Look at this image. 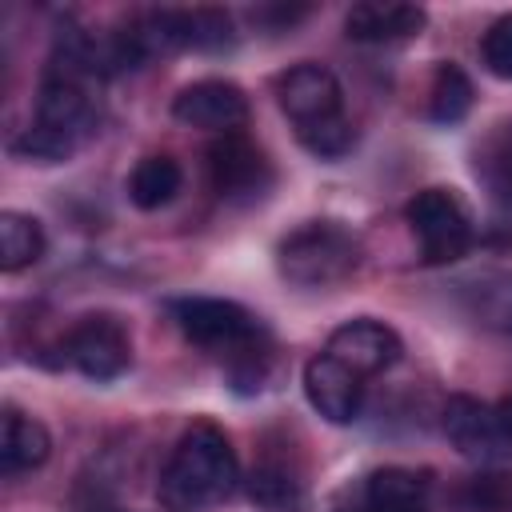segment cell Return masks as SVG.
<instances>
[{
    "label": "cell",
    "instance_id": "cell-13",
    "mask_svg": "<svg viewBox=\"0 0 512 512\" xmlns=\"http://www.w3.org/2000/svg\"><path fill=\"white\" fill-rule=\"evenodd\" d=\"M304 396L328 424H352L364 408V376H356L336 356L316 352L304 364Z\"/></svg>",
    "mask_w": 512,
    "mask_h": 512
},
{
    "label": "cell",
    "instance_id": "cell-7",
    "mask_svg": "<svg viewBox=\"0 0 512 512\" xmlns=\"http://www.w3.org/2000/svg\"><path fill=\"white\" fill-rule=\"evenodd\" d=\"M148 56L156 52H228L236 24L224 8H152L132 20Z\"/></svg>",
    "mask_w": 512,
    "mask_h": 512
},
{
    "label": "cell",
    "instance_id": "cell-5",
    "mask_svg": "<svg viewBox=\"0 0 512 512\" xmlns=\"http://www.w3.org/2000/svg\"><path fill=\"white\" fill-rule=\"evenodd\" d=\"M168 312H172V320H176V328L184 332L188 344H196V348H204L212 356H228V364L272 348L264 320L252 308L236 304V300L180 296V300L168 304Z\"/></svg>",
    "mask_w": 512,
    "mask_h": 512
},
{
    "label": "cell",
    "instance_id": "cell-10",
    "mask_svg": "<svg viewBox=\"0 0 512 512\" xmlns=\"http://www.w3.org/2000/svg\"><path fill=\"white\" fill-rule=\"evenodd\" d=\"M172 116L188 128L228 136V132H240V124L248 120V96L240 84H232L224 76H204L176 92Z\"/></svg>",
    "mask_w": 512,
    "mask_h": 512
},
{
    "label": "cell",
    "instance_id": "cell-15",
    "mask_svg": "<svg viewBox=\"0 0 512 512\" xmlns=\"http://www.w3.org/2000/svg\"><path fill=\"white\" fill-rule=\"evenodd\" d=\"M428 24V12L420 4L400 0H360L344 12V36L356 44H396L420 36Z\"/></svg>",
    "mask_w": 512,
    "mask_h": 512
},
{
    "label": "cell",
    "instance_id": "cell-14",
    "mask_svg": "<svg viewBox=\"0 0 512 512\" xmlns=\"http://www.w3.org/2000/svg\"><path fill=\"white\" fill-rule=\"evenodd\" d=\"M348 512H432V476L404 464L368 472Z\"/></svg>",
    "mask_w": 512,
    "mask_h": 512
},
{
    "label": "cell",
    "instance_id": "cell-17",
    "mask_svg": "<svg viewBox=\"0 0 512 512\" xmlns=\"http://www.w3.org/2000/svg\"><path fill=\"white\" fill-rule=\"evenodd\" d=\"M48 456H52V432L36 416L8 404L4 420H0V468H4V476L32 472Z\"/></svg>",
    "mask_w": 512,
    "mask_h": 512
},
{
    "label": "cell",
    "instance_id": "cell-27",
    "mask_svg": "<svg viewBox=\"0 0 512 512\" xmlns=\"http://www.w3.org/2000/svg\"><path fill=\"white\" fill-rule=\"evenodd\" d=\"M496 408V424H500V432H504V440L512 444V392L500 400V404H492Z\"/></svg>",
    "mask_w": 512,
    "mask_h": 512
},
{
    "label": "cell",
    "instance_id": "cell-6",
    "mask_svg": "<svg viewBox=\"0 0 512 512\" xmlns=\"http://www.w3.org/2000/svg\"><path fill=\"white\" fill-rule=\"evenodd\" d=\"M404 220L420 244V260L432 268L456 264L460 256H468L472 248V216L468 204L452 192V188H420L408 204H404Z\"/></svg>",
    "mask_w": 512,
    "mask_h": 512
},
{
    "label": "cell",
    "instance_id": "cell-11",
    "mask_svg": "<svg viewBox=\"0 0 512 512\" xmlns=\"http://www.w3.org/2000/svg\"><path fill=\"white\" fill-rule=\"evenodd\" d=\"M440 424H444V436L448 444L464 456V460H476V464H496L512 452V444L504 440L500 424H496V408L476 400V396H448L444 400V412H440Z\"/></svg>",
    "mask_w": 512,
    "mask_h": 512
},
{
    "label": "cell",
    "instance_id": "cell-19",
    "mask_svg": "<svg viewBox=\"0 0 512 512\" xmlns=\"http://www.w3.org/2000/svg\"><path fill=\"white\" fill-rule=\"evenodd\" d=\"M472 172L500 208H512V116L496 120L480 136V144L472 148Z\"/></svg>",
    "mask_w": 512,
    "mask_h": 512
},
{
    "label": "cell",
    "instance_id": "cell-22",
    "mask_svg": "<svg viewBox=\"0 0 512 512\" xmlns=\"http://www.w3.org/2000/svg\"><path fill=\"white\" fill-rule=\"evenodd\" d=\"M476 104V88L468 80V72L452 60H444L436 72H432V84H428V120L436 124H460Z\"/></svg>",
    "mask_w": 512,
    "mask_h": 512
},
{
    "label": "cell",
    "instance_id": "cell-9",
    "mask_svg": "<svg viewBox=\"0 0 512 512\" xmlns=\"http://www.w3.org/2000/svg\"><path fill=\"white\" fill-rule=\"evenodd\" d=\"M60 360H68L80 376L108 384L132 364V332L116 312H88L60 336Z\"/></svg>",
    "mask_w": 512,
    "mask_h": 512
},
{
    "label": "cell",
    "instance_id": "cell-18",
    "mask_svg": "<svg viewBox=\"0 0 512 512\" xmlns=\"http://www.w3.org/2000/svg\"><path fill=\"white\" fill-rule=\"evenodd\" d=\"M244 492H248V500L260 512H308V484H304V476L288 460H276V456H264L248 472Z\"/></svg>",
    "mask_w": 512,
    "mask_h": 512
},
{
    "label": "cell",
    "instance_id": "cell-16",
    "mask_svg": "<svg viewBox=\"0 0 512 512\" xmlns=\"http://www.w3.org/2000/svg\"><path fill=\"white\" fill-rule=\"evenodd\" d=\"M456 304L476 328L512 336V272H476L460 280Z\"/></svg>",
    "mask_w": 512,
    "mask_h": 512
},
{
    "label": "cell",
    "instance_id": "cell-20",
    "mask_svg": "<svg viewBox=\"0 0 512 512\" xmlns=\"http://www.w3.org/2000/svg\"><path fill=\"white\" fill-rule=\"evenodd\" d=\"M180 188H184V168L168 152H152V156L136 160V168L128 172V200L140 212L168 208L180 196Z\"/></svg>",
    "mask_w": 512,
    "mask_h": 512
},
{
    "label": "cell",
    "instance_id": "cell-8",
    "mask_svg": "<svg viewBox=\"0 0 512 512\" xmlns=\"http://www.w3.org/2000/svg\"><path fill=\"white\" fill-rule=\"evenodd\" d=\"M204 172H208V188L216 192V200L236 204V208L264 200L276 184V168L268 152L244 132L216 136L204 152Z\"/></svg>",
    "mask_w": 512,
    "mask_h": 512
},
{
    "label": "cell",
    "instance_id": "cell-26",
    "mask_svg": "<svg viewBox=\"0 0 512 512\" xmlns=\"http://www.w3.org/2000/svg\"><path fill=\"white\" fill-rule=\"evenodd\" d=\"M76 512H124L108 492H100V488H84L80 496H76Z\"/></svg>",
    "mask_w": 512,
    "mask_h": 512
},
{
    "label": "cell",
    "instance_id": "cell-1",
    "mask_svg": "<svg viewBox=\"0 0 512 512\" xmlns=\"http://www.w3.org/2000/svg\"><path fill=\"white\" fill-rule=\"evenodd\" d=\"M92 84H100L92 72L48 56L40 96H36V120L12 140V156H20L28 164H64V160H72L100 124Z\"/></svg>",
    "mask_w": 512,
    "mask_h": 512
},
{
    "label": "cell",
    "instance_id": "cell-2",
    "mask_svg": "<svg viewBox=\"0 0 512 512\" xmlns=\"http://www.w3.org/2000/svg\"><path fill=\"white\" fill-rule=\"evenodd\" d=\"M240 484V460L224 428L212 420H196L176 440L168 464L160 468L156 496L168 512H204L228 500Z\"/></svg>",
    "mask_w": 512,
    "mask_h": 512
},
{
    "label": "cell",
    "instance_id": "cell-4",
    "mask_svg": "<svg viewBox=\"0 0 512 512\" xmlns=\"http://www.w3.org/2000/svg\"><path fill=\"white\" fill-rule=\"evenodd\" d=\"M360 264V240L348 224L316 216L296 224L276 244V272L292 288H332L348 280Z\"/></svg>",
    "mask_w": 512,
    "mask_h": 512
},
{
    "label": "cell",
    "instance_id": "cell-25",
    "mask_svg": "<svg viewBox=\"0 0 512 512\" xmlns=\"http://www.w3.org/2000/svg\"><path fill=\"white\" fill-rule=\"evenodd\" d=\"M312 8H304V4H272V8H256L252 12V20L256 24H268L272 32H284V28H292L296 20H304Z\"/></svg>",
    "mask_w": 512,
    "mask_h": 512
},
{
    "label": "cell",
    "instance_id": "cell-3",
    "mask_svg": "<svg viewBox=\"0 0 512 512\" xmlns=\"http://www.w3.org/2000/svg\"><path fill=\"white\" fill-rule=\"evenodd\" d=\"M272 92H276L280 112L296 124V140L312 156L340 160V156L352 152L356 128L344 116V88H340L332 68H324L316 60L292 64V68H284L276 76Z\"/></svg>",
    "mask_w": 512,
    "mask_h": 512
},
{
    "label": "cell",
    "instance_id": "cell-23",
    "mask_svg": "<svg viewBox=\"0 0 512 512\" xmlns=\"http://www.w3.org/2000/svg\"><path fill=\"white\" fill-rule=\"evenodd\" d=\"M468 512H512V476L508 472H480L464 484Z\"/></svg>",
    "mask_w": 512,
    "mask_h": 512
},
{
    "label": "cell",
    "instance_id": "cell-24",
    "mask_svg": "<svg viewBox=\"0 0 512 512\" xmlns=\"http://www.w3.org/2000/svg\"><path fill=\"white\" fill-rule=\"evenodd\" d=\"M480 60L496 80L512 84V12L496 16L480 36Z\"/></svg>",
    "mask_w": 512,
    "mask_h": 512
},
{
    "label": "cell",
    "instance_id": "cell-12",
    "mask_svg": "<svg viewBox=\"0 0 512 512\" xmlns=\"http://www.w3.org/2000/svg\"><path fill=\"white\" fill-rule=\"evenodd\" d=\"M324 352L368 380V376L388 372L404 356V340H400V332L392 324L372 320V316H356V320H344L340 328H332Z\"/></svg>",
    "mask_w": 512,
    "mask_h": 512
},
{
    "label": "cell",
    "instance_id": "cell-21",
    "mask_svg": "<svg viewBox=\"0 0 512 512\" xmlns=\"http://www.w3.org/2000/svg\"><path fill=\"white\" fill-rule=\"evenodd\" d=\"M48 248L44 224L28 212H0V272H24L32 268Z\"/></svg>",
    "mask_w": 512,
    "mask_h": 512
}]
</instances>
